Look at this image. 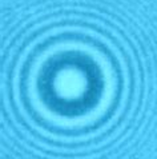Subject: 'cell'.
<instances>
[{
    "instance_id": "6da1fadb",
    "label": "cell",
    "mask_w": 157,
    "mask_h": 159,
    "mask_svg": "<svg viewBox=\"0 0 157 159\" xmlns=\"http://www.w3.org/2000/svg\"><path fill=\"white\" fill-rule=\"evenodd\" d=\"M55 39L35 48L20 79V95L36 125L62 138L81 139L115 119L125 95V72L97 35Z\"/></svg>"
}]
</instances>
